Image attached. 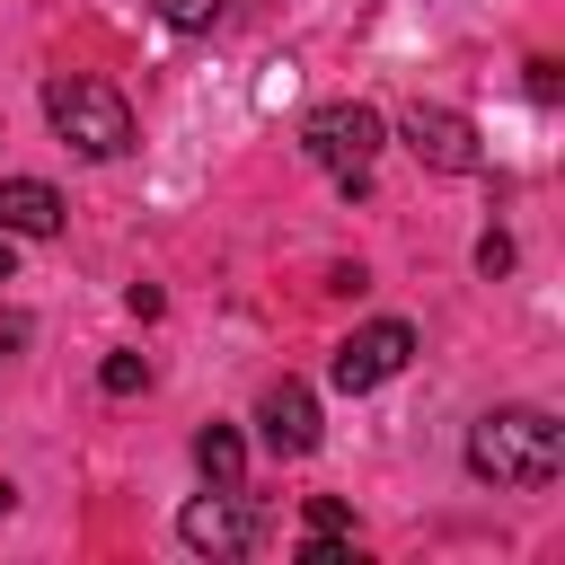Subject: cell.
I'll list each match as a JSON object with an SVG mask.
<instances>
[{
	"instance_id": "cell-10",
	"label": "cell",
	"mask_w": 565,
	"mask_h": 565,
	"mask_svg": "<svg viewBox=\"0 0 565 565\" xmlns=\"http://www.w3.org/2000/svg\"><path fill=\"white\" fill-rule=\"evenodd\" d=\"M97 388H106V397H132V388H150V362H141V353H106V362H97Z\"/></svg>"
},
{
	"instance_id": "cell-13",
	"label": "cell",
	"mask_w": 565,
	"mask_h": 565,
	"mask_svg": "<svg viewBox=\"0 0 565 565\" xmlns=\"http://www.w3.org/2000/svg\"><path fill=\"white\" fill-rule=\"evenodd\" d=\"M521 71H530V97H556V88H565V71H556V62H547V53H530V62H521Z\"/></svg>"
},
{
	"instance_id": "cell-3",
	"label": "cell",
	"mask_w": 565,
	"mask_h": 565,
	"mask_svg": "<svg viewBox=\"0 0 565 565\" xmlns=\"http://www.w3.org/2000/svg\"><path fill=\"white\" fill-rule=\"evenodd\" d=\"M380 150H388V124H380V106H362V97H335V106H318V115L300 124V159L327 168L344 194L371 185V159H380Z\"/></svg>"
},
{
	"instance_id": "cell-7",
	"label": "cell",
	"mask_w": 565,
	"mask_h": 565,
	"mask_svg": "<svg viewBox=\"0 0 565 565\" xmlns=\"http://www.w3.org/2000/svg\"><path fill=\"white\" fill-rule=\"evenodd\" d=\"M256 441L274 459H309L318 450V397H309V380H274L256 397Z\"/></svg>"
},
{
	"instance_id": "cell-6",
	"label": "cell",
	"mask_w": 565,
	"mask_h": 565,
	"mask_svg": "<svg viewBox=\"0 0 565 565\" xmlns=\"http://www.w3.org/2000/svg\"><path fill=\"white\" fill-rule=\"evenodd\" d=\"M177 539L194 556H247L256 547V512L238 503V486H203L185 512H177Z\"/></svg>"
},
{
	"instance_id": "cell-12",
	"label": "cell",
	"mask_w": 565,
	"mask_h": 565,
	"mask_svg": "<svg viewBox=\"0 0 565 565\" xmlns=\"http://www.w3.org/2000/svg\"><path fill=\"white\" fill-rule=\"evenodd\" d=\"M477 274H486V282H494V274H512V238H503V230H486V238H477Z\"/></svg>"
},
{
	"instance_id": "cell-2",
	"label": "cell",
	"mask_w": 565,
	"mask_h": 565,
	"mask_svg": "<svg viewBox=\"0 0 565 565\" xmlns=\"http://www.w3.org/2000/svg\"><path fill=\"white\" fill-rule=\"evenodd\" d=\"M44 124H53L62 150H79V159H124V150H132V106H124V88H106V79H88V71H53V79H44Z\"/></svg>"
},
{
	"instance_id": "cell-11",
	"label": "cell",
	"mask_w": 565,
	"mask_h": 565,
	"mask_svg": "<svg viewBox=\"0 0 565 565\" xmlns=\"http://www.w3.org/2000/svg\"><path fill=\"white\" fill-rule=\"evenodd\" d=\"M150 9H159V18L177 26V35H203V26H212V18L230 9V0H150Z\"/></svg>"
},
{
	"instance_id": "cell-4",
	"label": "cell",
	"mask_w": 565,
	"mask_h": 565,
	"mask_svg": "<svg viewBox=\"0 0 565 565\" xmlns=\"http://www.w3.org/2000/svg\"><path fill=\"white\" fill-rule=\"evenodd\" d=\"M397 141H406L415 168H433V177H477V168H486V141H477V124H468L459 106H406V115H397Z\"/></svg>"
},
{
	"instance_id": "cell-8",
	"label": "cell",
	"mask_w": 565,
	"mask_h": 565,
	"mask_svg": "<svg viewBox=\"0 0 565 565\" xmlns=\"http://www.w3.org/2000/svg\"><path fill=\"white\" fill-rule=\"evenodd\" d=\"M62 212H71V203H62L44 177H0V230H9V238H53Z\"/></svg>"
},
{
	"instance_id": "cell-15",
	"label": "cell",
	"mask_w": 565,
	"mask_h": 565,
	"mask_svg": "<svg viewBox=\"0 0 565 565\" xmlns=\"http://www.w3.org/2000/svg\"><path fill=\"white\" fill-rule=\"evenodd\" d=\"M0 512H9V486H0Z\"/></svg>"
},
{
	"instance_id": "cell-5",
	"label": "cell",
	"mask_w": 565,
	"mask_h": 565,
	"mask_svg": "<svg viewBox=\"0 0 565 565\" xmlns=\"http://www.w3.org/2000/svg\"><path fill=\"white\" fill-rule=\"evenodd\" d=\"M415 362V327L406 318H371V327H353L344 344H335V362H327V380L344 388V397H362V388H380V380H397Z\"/></svg>"
},
{
	"instance_id": "cell-1",
	"label": "cell",
	"mask_w": 565,
	"mask_h": 565,
	"mask_svg": "<svg viewBox=\"0 0 565 565\" xmlns=\"http://www.w3.org/2000/svg\"><path fill=\"white\" fill-rule=\"evenodd\" d=\"M565 468V424L547 406H494L468 424V477L494 494H539Z\"/></svg>"
},
{
	"instance_id": "cell-9",
	"label": "cell",
	"mask_w": 565,
	"mask_h": 565,
	"mask_svg": "<svg viewBox=\"0 0 565 565\" xmlns=\"http://www.w3.org/2000/svg\"><path fill=\"white\" fill-rule=\"evenodd\" d=\"M194 468H203V486H247V441H238V424H203V433H194Z\"/></svg>"
},
{
	"instance_id": "cell-14",
	"label": "cell",
	"mask_w": 565,
	"mask_h": 565,
	"mask_svg": "<svg viewBox=\"0 0 565 565\" xmlns=\"http://www.w3.org/2000/svg\"><path fill=\"white\" fill-rule=\"evenodd\" d=\"M9 274H18V238L0 230V282H9Z\"/></svg>"
}]
</instances>
